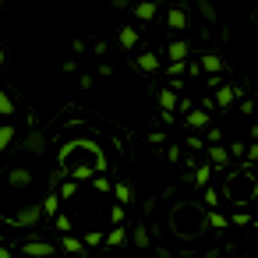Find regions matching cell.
<instances>
[{
    "instance_id": "1",
    "label": "cell",
    "mask_w": 258,
    "mask_h": 258,
    "mask_svg": "<svg viewBox=\"0 0 258 258\" xmlns=\"http://www.w3.org/2000/svg\"><path fill=\"white\" fill-rule=\"evenodd\" d=\"M43 216H46V209H43V205H25L15 219H18V226H36Z\"/></svg>"
},
{
    "instance_id": "2",
    "label": "cell",
    "mask_w": 258,
    "mask_h": 258,
    "mask_svg": "<svg viewBox=\"0 0 258 258\" xmlns=\"http://www.w3.org/2000/svg\"><path fill=\"white\" fill-rule=\"evenodd\" d=\"M22 145H25V152H32V156H43V152H46V135H43V131H29Z\"/></svg>"
},
{
    "instance_id": "3",
    "label": "cell",
    "mask_w": 258,
    "mask_h": 258,
    "mask_svg": "<svg viewBox=\"0 0 258 258\" xmlns=\"http://www.w3.org/2000/svg\"><path fill=\"white\" fill-rule=\"evenodd\" d=\"M53 254V244H46V240H29L25 244V258H50Z\"/></svg>"
},
{
    "instance_id": "4",
    "label": "cell",
    "mask_w": 258,
    "mask_h": 258,
    "mask_svg": "<svg viewBox=\"0 0 258 258\" xmlns=\"http://www.w3.org/2000/svg\"><path fill=\"white\" fill-rule=\"evenodd\" d=\"M156 11H159V0H138V4H135L138 22H152V18H156Z\"/></svg>"
},
{
    "instance_id": "5",
    "label": "cell",
    "mask_w": 258,
    "mask_h": 258,
    "mask_svg": "<svg viewBox=\"0 0 258 258\" xmlns=\"http://www.w3.org/2000/svg\"><path fill=\"white\" fill-rule=\"evenodd\" d=\"M135 68L145 71V75H152V71H159V57L156 53H142V57H135Z\"/></svg>"
},
{
    "instance_id": "6",
    "label": "cell",
    "mask_w": 258,
    "mask_h": 258,
    "mask_svg": "<svg viewBox=\"0 0 258 258\" xmlns=\"http://www.w3.org/2000/svg\"><path fill=\"white\" fill-rule=\"evenodd\" d=\"M187 53H191V46H187L184 39H173V43H170V50H166V57H170V60H187Z\"/></svg>"
},
{
    "instance_id": "7",
    "label": "cell",
    "mask_w": 258,
    "mask_h": 258,
    "mask_svg": "<svg viewBox=\"0 0 258 258\" xmlns=\"http://www.w3.org/2000/svg\"><path fill=\"white\" fill-rule=\"evenodd\" d=\"M159 106H163V113H173V110H177V92H173V85H170V89H159Z\"/></svg>"
},
{
    "instance_id": "8",
    "label": "cell",
    "mask_w": 258,
    "mask_h": 258,
    "mask_svg": "<svg viewBox=\"0 0 258 258\" xmlns=\"http://www.w3.org/2000/svg\"><path fill=\"white\" fill-rule=\"evenodd\" d=\"M166 25H170V29H177V32H180V29H184V25H187V15H184V11H180V8H170V11H166Z\"/></svg>"
},
{
    "instance_id": "9",
    "label": "cell",
    "mask_w": 258,
    "mask_h": 258,
    "mask_svg": "<svg viewBox=\"0 0 258 258\" xmlns=\"http://www.w3.org/2000/svg\"><path fill=\"white\" fill-rule=\"evenodd\" d=\"M117 43H120L124 50H135V46H138V29H120Z\"/></svg>"
},
{
    "instance_id": "10",
    "label": "cell",
    "mask_w": 258,
    "mask_h": 258,
    "mask_svg": "<svg viewBox=\"0 0 258 258\" xmlns=\"http://www.w3.org/2000/svg\"><path fill=\"white\" fill-rule=\"evenodd\" d=\"M8 180H11L15 187H29V184H32V173H29V170H11Z\"/></svg>"
},
{
    "instance_id": "11",
    "label": "cell",
    "mask_w": 258,
    "mask_h": 258,
    "mask_svg": "<svg viewBox=\"0 0 258 258\" xmlns=\"http://www.w3.org/2000/svg\"><path fill=\"white\" fill-rule=\"evenodd\" d=\"M202 68H205L209 75H219V71H223V60H219L216 53H205V57H202Z\"/></svg>"
},
{
    "instance_id": "12",
    "label": "cell",
    "mask_w": 258,
    "mask_h": 258,
    "mask_svg": "<svg viewBox=\"0 0 258 258\" xmlns=\"http://www.w3.org/2000/svg\"><path fill=\"white\" fill-rule=\"evenodd\" d=\"M11 142H15V127L11 124H0V152H8Z\"/></svg>"
},
{
    "instance_id": "13",
    "label": "cell",
    "mask_w": 258,
    "mask_h": 258,
    "mask_svg": "<svg viewBox=\"0 0 258 258\" xmlns=\"http://www.w3.org/2000/svg\"><path fill=\"white\" fill-rule=\"evenodd\" d=\"M11 113H15V99L0 89V117H11Z\"/></svg>"
},
{
    "instance_id": "14",
    "label": "cell",
    "mask_w": 258,
    "mask_h": 258,
    "mask_svg": "<svg viewBox=\"0 0 258 258\" xmlns=\"http://www.w3.org/2000/svg\"><path fill=\"white\" fill-rule=\"evenodd\" d=\"M233 96H237V92H233L230 85H219V92H216V103H219V106H230V103H233Z\"/></svg>"
},
{
    "instance_id": "15",
    "label": "cell",
    "mask_w": 258,
    "mask_h": 258,
    "mask_svg": "<svg viewBox=\"0 0 258 258\" xmlns=\"http://www.w3.org/2000/svg\"><path fill=\"white\" fill-rule=\"evenodd\" d=\"M187 124H191V127H205V124H209V113H202V110H191V113H187Z\"/></svg>"
},
{
    "instance_id": "16",
    "label": "cell",
    "mask_w": 258,
    "mask_h": 258,
    "mask_svg": "<svg viewBox=\"0 0 258 258\" xmlns=\"http://www.w3.org/2000/svg\"><path fill=\"white\" fill-rule=\"evenodd\" d=\"M124 240H127V230H124V226H113V230L106 233V244H124Z\"/></svg>"
},
{
    "instance_id": "17",
    "label": "cell",
    "mask_w": 258,
    "mask_h": 258,
    "mask_svg": "<svg viewBox=\"0 0 258 258\" xmlns=\"http://www.w3.org/2000/svg\"><path fill=\"white\" fill-rule=\"evenodd\" d=\"M131 240H135L138 247H149V230H145V226H135V230H131Z\"/></svg>"
},
{
    "instance_id": "18",
    "label": "cell",
    "mask_w": 258,
    "mask_h": 258,
    "mask_svg": "<svg viewBox=\"0 0 258 258\" xmlns=\"http://www.w3.org/2000/svg\"><path fill=\"white\" fill-rule=\"evenodd\" d=\"M198 11H202V18H205V22H216V18H219V15H216V8L209 4V0H198Z\"/></svg>"
},
{
    "instance_id": "19",
    "label": "cell",
    "mask_w": 258,
    "mask_h": 258,
    "mask_svg": "<svg viewBox=\"0 0 258 258\" xmlns=\"http://www.w3.org/2000/svg\"><path fill=\"white\" fill-rule=\"evenodd\" d=\"M113 195H117V202H120V205H127V202H131V187H127V184H117V187H113Z\"/></svg>"
},
{
    "instance_id": "20",
    "label": "cell",
    "mask_w": 258,
    "mask_h": 258,
    "mask_svg": "<svg viewBox=\"0 0 258 258\" xmlns=\"http://www.w3.org/2000/svg\"><path fill=\"white\" fill-rule=\"evenodd\" d=\"M64 247H68L71 254H85V247H82V240H78V237H64Z\"/></svg>"
},
{
    "instance_id": "21",
    "label": "cell",
    "mask_w": 258,
    "mask_h": 258,
    "mask_svg": "<svg viewBox=\"0 0 258 258\" xmlns=\"http://www.w3.org/2000/svg\"><path fill=\"white\" fill-rule=\"evenodd\" d=\"M209 159H212V163H226V149H223V145H212V149H209Z\"/></svg>"
},
{
    "instance_id": "22",
    "label": "cell",
    "mask_w": 258,
    "mask_h": 258,
    "mask_svg": "<svg viewBox=\"0 0 258 258\" xmlns=\"http://www.w3.org/2000/svg\"><path fill=\"white\" fill-rule=\"evenodd\" d=\"M43 209H46V216H53V212H57V198H53V195H50V198H46V202H43Z\"/></svg>"
},
{
    "instance_id": "23",
    "label": "cell",
    "mask_w": 258,
    "mask_h": 258,
    "mask_svg": "<svg viewBox=\"0 0 258 258\" xmlns=\"http://www.w3.org/2000/svg\"><path fill=\"white\" fill-rule=\"evenodd\" d=\"M195 180H198V184H205V180H209V166H202V170L195 173Z\"/></svg>"
},
{
    "instance_id": "24",
    "label": "cell",
    "mask_w": 258,
    "mask_h": 258,
    "mask_svg": "<svg viewBox=\"0 0 258 258\" xmlns=\"http://www.w3.org/2000/svg\"><path fill=\"white\" fill-rule=\"evenodd\" d=\"M113 8H117V11H124V8H131V0H113Z\"/></svg>"
},
{
    "instance_id": "25",
    "label": "cell",
    "mask_w": 258,
    "mask_h": 258,
    "mask_svg": "<svg viewBox=\"0 0 258 258\" xmlns=\"http://www.w3.org/2000/svg\"><path fill=\"white\" fill-rule=\"evenodd\" d=\"M247 156H251V159H258V142H254V145L247 149Z\"/></svg>"
},
{
    "instance_id": "26",
    "label": "cell",
    "mask_w": 258,
    "mask_h": 258,
    "mask_svg": "<svg viewBox=\"0 0 258 258\" xmlns=\"http://www.w3.org/2000/svg\"><path fill=\"white\" fill-rule=\"evenodd\" d=\"M0 258H15V254H11V251H8V247H0Z\"/></svg>"
}]
</instances>
